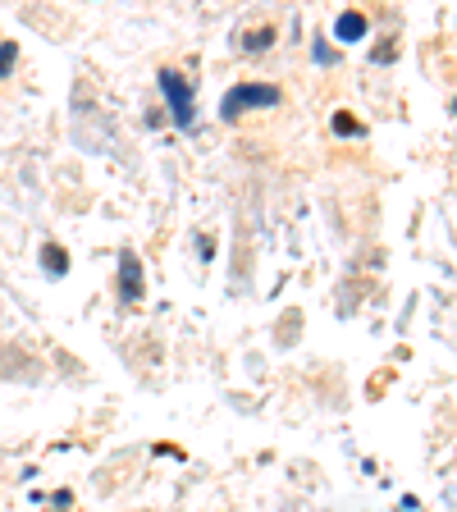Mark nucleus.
Listing matches in <instances>:
<instances>
[{
	"label": "nucleus",
	"mask_w": 457,
	"mask_h": 512,
	"mask_svg": "<svg viewBox=\"0 0 457 512\" xmlns=\"http://www.w3.org/2000/svg\"><path fill=\"white\" fill-rule=\"evenodd\" d=\"M14 60H19V46L5 42V46H0V78H5V74L14 69Z\"/></svg>",
	"instance_id": "423d86ee"
},
{
	"label": "nucleus",
	"mask_w": 457,
	"mask_h": 512,
	"mask_svg": "<svg viewBox=\"0 0 457 512\" xmlns=\"http://www.w3.org/2000/svg\"><path fill=\"white\" fill-rule=\"evenodd\" d=\"M334 133L352 138V133H362V124H357V119H348V115H339V119H334Z\"/></svg>",
	"instance_id": "6e6552de"
},
{
	"label": "nucleus",
	"mask_w": 457,
	"mask_h": 512,
	"mask_svg": "<svg viewBox=\"0 0 457 512\" xmlns=\"http://www.w3.org/2000/svg\"><path fill=\"white\" fill-rule=\"evenodd\" d=\"M119 298L124 302L142 298V261L133 252H119Z\"/></svg>",
	"instance_id": "7ed1b4c3"
},
{
	"label": "nucleus",
	"mask_w": 457,
	"mask_h": 512,
	"mask_svg": "<svg viewBox=\"0 0 457 512\" xmlns=\"http://www.w3.org/2000/svg\"><path fill=\"white\" fill-rule=\"evenodd\" d=\"M46 270H51V275H64V266H69V261H64V247H55V243H46Z\"/></svg>",
	"instance_id": "39448f33"
},
{
	"label": "nucleus",
	"mask_w": 457,
	"mask_h": 512,
	"mask_svg": "<svg viewBox=\"0 0 457 512\" xmlns=\"http://www.w3.org/2000/svg\"><path fill=\"white\" fill-rule=\"evenodd\" d=\"M160 92L170 96L174 124L188 128V124H192V115H197V106H192V87L183 83V74H174V69H160Z\"/></svg>",
	"instance_id": "f03ea898"
},
{
	"label": "nucleus",
	"mask_w": 457,
	"mask_h": 512,
	"mask_svg": "<svg viewBox=\"0 0 457 512\" xmlns=\"http://www.w3.org/2000/svg\"><path fill=\"white\" fill-rule=\"evenodd\" d=\"M247 106H279V87H256V83H238L234 92L224 96V106H220V119H229V124H234V119L243 115Z\"/></svg>",
	"instance_id": "f257e3e1"
},
{
	"label": "nucleus",
	"mask_w": 457,
	"mask_h": 512,
	"mask_svg": "<svg viewBox=\"0 0 457 512\" xmlns=\"http://www.w3.org/2000/svg\"><path fill=\"white\" fill-rule=\"evenodd\" d=\"M270 37H275V32H270V28L252 32V37H247V51H266V46H270Z\"/></svg>",
	"instance_id": "0eeeda50"
},
{
	"label": "nucleus",
	"mask_w": 457,
	"mask_h": 512,
	"mask_svg": "<svg viewBox=\"0 0 457 512\" xmlns=\"http://www.w3.org/2000/svg\"><path fill=\"white\" fill-rule=\"evenodd\" d=\"M334 37H339V42H362V37H366V14H357V10L339 14V23H334Z\"/></svg>",
	"instance_id": "20e7f679"
}]
</instances>
